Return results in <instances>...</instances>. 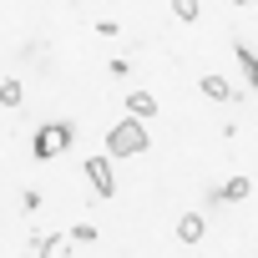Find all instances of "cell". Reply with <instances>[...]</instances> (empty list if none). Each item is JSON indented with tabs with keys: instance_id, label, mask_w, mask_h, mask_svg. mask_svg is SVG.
I'll list each match as a JSON object with an SVG mask.
<instances>
[{
	"instance_id": "1",
	"label": "cell",
	"mask_w": 258,
	"mask_h": 258,
	"mask_svg": "<svg viewBox=\"0 0 258 258\" xmlns=\"http://www.w3.org/2000/svg\"><path fill=\"white\" fill-rule=\"evenodd\" d=\"M152 147V132H147V121H116L111 132H106V152L111 157H137V152H147Z\"/></svg>"
},
{
	"instance_id": "2",
	"label": "cell",
	"mask_w": 258,
	"mask_h": 258,
	"mask_svg": "<svg viewBox=\"0 0 258 258\" xmlns=\"http://www.w3.org/2000/svg\"><path fill=\"white\" fill-rule=\"evenodd\" d=\"M71 137H76V126H71V121H46L41 132L31 137V152H36V162H51L56 152H66V147H71Z\"/></svg>"
},
{
	"instance_id": "3",
	"label": "cell",
	"mask_w": 258,
	"mask_h": 258,
	"mask_svg": "<svg viewBox=\"0 0 258 258\" xmlns=\"http://www.w3.org/2000/svg\"><path fill=\"white\" fill-rule=\"evenodd\" d=\"M86 177H91V187L111 203V192H116V177H111V162L106 157H86Z\"/></svg>"
},
{
	"instance_id": "4",
	"label": "cell",
	"mask_w": 258,
	"mask_h": 258,
	"mask_svg": "<svg viewBox=\"0 0 258 258\" xmlns=\"http://www.w3.org/2000/svg\"><path fill=\"white\" fill-rule=\"evenodd\" d=\"M126 111H132V121H152L157 116V96L152 91H132L126 96Z\"/></svg>"
},
{
	"instance_id": "5",
	"label": "cell",
	"mask_w": 258,
	"mask_h": 258,
	"mask_svg": "<svg viewBox=\"0 0 258 258\" xmlns=\"http://www.w3.org/2000/svg\"><path fill=\"white\" fill-rule=\"evenodd\" d=\"M248 187H253L248 177H228L223 187H213V203H243V198H248Z\"/></svg>"
},
{
	"instance_id": "6",
	"label": "cell",
	"mask_w": 258,
	"mask_h": 258,
	"mask_svg": "<svg viewBox=\"0 0 258 258\" xmlns=\"http://www.w3.org/2000/svg\"><path fill=\"white\" fill-rule=\"evenodd\" d=\"M198 86H203V96H213V101H228V96H233V86H228V76H218V71H213V76H203Z\"/></svg>"
},
{
	"instance_id": "7",
	"label": "cell",
	"mask_w": 258,
	"mask_h": 258,
	"mask_svg": "<svg viewBox=\"0 0 258 258\" xmlns=\"http://www.w3.org/2000/svg\"><path fill=\"white\" fill-rule=\"evenodd\" d=\"M233 56H238V71H243V81H248V86H258V56H253L248 46H233Z\"/></svg>"
},
{
	"instance_id": "8",
	"label": "cell",
	"mask_w": 258,
	"mask_h": 258,
	"mask_svg": "<svg viewBox=\"0 0 258 258\" xmlns=\"http://www.w3.org/2000/svg\"><path fill=\"white\" fill-rule=\"evenodd\" d=\"M177 238H182V243H198V238H203V218H198V213H182V218H177Z\"/></svg>"
},
{
	"instance_id": "9",
	"label": "cell",
	"mask_w": 258,
	"mask_h": 258,
	"mask_svg": "<svg viewBox=\"0 0 258 258\" xmlns=\"http://www.w3.org/2000/svg\"><path fill=\"white\" fill-rule=\"evenodd\" d=\"M172 16H177V21H198L203 6H198V0H172Z\"/></svg>"
},
{
	"instance_id": "10",
	"label": "cell",
	"mask_w": 258,
	"mask_h": 258,
	"mask_svg": "<svg viewBox=\"0 0 258 258\" xmlns=\"http://www.w3.org/2000/svg\"><path fill=\"white\" fill-rule=\"evenodd\" d=\"M21 81H0V106H21Z\"/></svg>"
},
{
	"instance_id": "11",
	"label": "cell",
	"mask_w": 258,
	"mask_h": 258,
	"mask_svg": "<svg viewBox=\"0 0 258 258\" xmlns=\"http://www.w3.org/2000/svg\"><path fill=\"white\" fill-rule=\"evenodd\" d=\"M61 243H66L61 233H51V238H36V258H51V253H56Z\"/></svg>"
},
{
	"instance_id": "12",
	"label": "cell",
	"mask_w": 258,
	"mask_h": 258,
	"mask_svg": "<svg viewBox=\"0 0 258 258\" xmlns=\"http://www.w3.org/2000/svg\"><path fill=\"white\" fill-rule=\"evenodd\" d=\"M41 203H46V198H41V192H36V187H31V192H26V198H21V208H26V218H31V213H41Z\"/></svg>"
}]
</instances>
